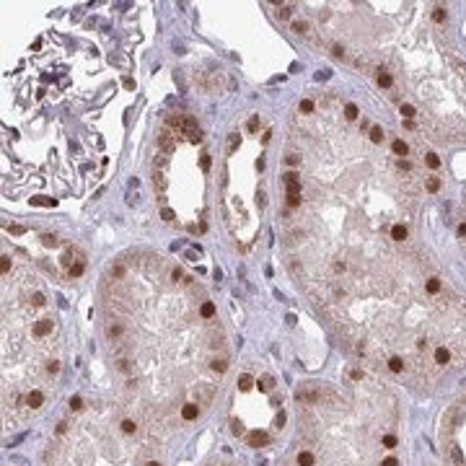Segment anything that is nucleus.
Listing matches in <instances>:
<instances>
[{
    "mask_svg": "<svg viewBox=\"0 0 466 466\" xmlns=\"http://www.w3.org/2000/svg\"><path fill=\"white\" fill-rule=\"evenodd\" d=\"M441 443L451 466H466V394L449 407L441 422Z\"/></svg>",
    "mask_w": 466,
    "mask_h": 466,
    "instance_id": "obj_7",
    "label": "nucleus"
},
{
    "mask_svg": "<svg viewBox=\"0 0 466 466\" xmlns=\"http://www.w3.org/2000/svg\"><path fill=\"white\" fill-rule=\"evenodd\" d=\"M299 401L296 451L280 466H400L401 407L373 373L342 383H306Z\"/></svg>",
    "mask_w": 466,
    "mask_h": 466,
    "instance_id": "obj_4",
    "label": "nucleus"
},
{
    "mask_svg": "<svg viewBox=\"0 0 466 466\" xmlns=\"http://www.w3.org/2000/svg\"><path fill=\"white\" fill-rule=\"evenodd\" d=\"M404 135L337 91L300 101L280 223L285 265L345 350L425 391L466 370V299L417 236L438 177Z\"/></svg>",
    "mask_w": 466,
    "mask_h": 466,
    "instance_id": "obj_1",
    "label": "nucleus"
},
{
    "mask_svg": "<svg viewBox=\"0 0 466 466\" xmlns=\"http://www.w3.org/2000/svg\"><path fill=\"white\" fill-rule=\"evenodd\" d=\"M293 32L363 73L433 146H466V55L438 3H306Z\"/></svg>",
    "mask_w": 466,
    "mask_h": 466,
    "instance_id": "obj_3",
    "label": "nucleus"
},
{
    "mask_svg": "<svg viewBox=\"0 0 466 466\" xmlns=\"http://www.w3.org/2000/svg\"><path fill=\"white\" fill-rule=\"evenodd\" d=\"M66 363L63 324L50 288L29 259L3 254V420L8 428L39 415Z\"/></svg>",
    "mask_w": 466,
    "mask_h": 466,
    "instance_id": "obj_5",
    "label": "nucleus"
},
{
    "mask_svg": "<svg viewBox=\"0 0 466 466\" xmlns=\"http://www.w3.org/2000/svg\"><path fill=\"white\" fill-rule=\"evenodd\" d=\"M45 466H161L153 435L116 401H88L63 420L45 449Z\"/></svg>",
    "mask_w": 466,
    "mask_h": 466,
    "instance_id": "obj_6",
    "label": "nucleus"
},
{
    "mask_svg": "<svg viewBox=\"0 0 466 466\" xmlns=\"http://www.w3.org/2000/svg\"><path fill=\"white\" fill-rule=\"evenodd\" d=\"M96 309L116 404L153 438L198 422L231 366L205 285L158 251L130 249L104 269Z\"/></svg>",
    "mask_w": 466,
    "mask_h": 466,
    "instance_id": "obj_2",
    "label": "nucleus"
},
{
    "mask_svg": "<svg viewBox=\"0 0 466 466\" xmlns=\"http://www.w3.org/2000/svg\"><path fill=\"white\" fill-rule=\"evenodd\" d=\"M459 238H461V247L466 251V202H464V213H461V223H459Z\"/></svg>",
    "mask_w": 466,
    "mask_h": 466,
    "instance_id": "obj_8",
    "label": "nucleus"
}]
</instances>
